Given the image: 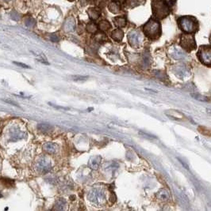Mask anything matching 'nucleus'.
I'll use <instances>...</instances> for the list:
<instances>
[{
    "mask_svg": "<svg viewBox=\"0 0 211 211\" xmlns=\"http://www.w3.org/2000/svg\"><path fill=\"white\" fill-rule=\"evenodd\" d=\"M52 128H53V127H52L50 124H48V123H40V124L37 125V129L42 132L50 131V130H52Z\"/></svg>",
    "mask_w": 211,
    "mask_h": 211,
    "instance_id": "nucleus-20",
    "label": "nucleus"
},
{
    "mask_svg": "<svg viewBox=\"0 0 211 211\" xmlns=\"http://www.w3.org/2000/svg\"><path fill=\"white\" fill-rule=\"evenodd\" d=\"M209 41H210V43H211V34H210V36H209Z\"/></svg>",
    "mask_w": 211,
    "mask_h": 211,
    "instance_id": "nucleus-30",
    "label": "nucleus"
},
{
    "mask_svg": "<svg viewBox=\"0 0 211 211\" xmlns=\"http://www.w3.org/2000/svg\"><path fill=\"white\" fill-rule=\"evenodd\" d=\"M75 25H76L75 20L73 18H67L65 22H64V29L66 32H70V31L74 30Z\"/></svg>",
    "mask_w": 211,
    "mask_h": 211,
    "instance_id": "nucleus-12",
    "label": "nucleus"
},
{
    "mask_svg": "<svg viewBox=\"0 0 211 211\" xmlns=\"http://www.w3.org/2000/svg\"><path fill=\"white\" fill-rule=\"evenodd\" d=\"M7 1H9V0H7Z\"/></svg>",
    "mask_w": 211,
    "mask_h": 211,
    "instance_id": "nucleus-33",
    "label": "nucleus"
},
{
    "mask_svg": "<svg viewBox=\"0 0 211 211\" xmlns=\"http://www.w3.org/2000/svg\"><path fill=\"white\" fill-rule=\"evenodd\" d=\"M14 64H16V65L19 66V67H23V68H30V67H29L28 65H26V64H21V63H18V62H14Z\"/></svg>",
    "mask_w": 211,
    "mask_h": 211,
    "instance_id": "nucleus-28",
    "label": "nucleus"
},
{
    "mask_svg": "<svg viewBox=\"0 0 211 211\" xmlns=\"http://www.w3.org/2000/svg\"><path fill=\"white\" fill-rule=\"evenodd\" d=\"M156 197H157V199H160V201L164 202V201L168 200V199L170 198V192H169L167 189H161V190L157 193Z\"/></svg>",
    "mask_w": 211,
    "mask_h": 211,
    "instance_id": "nucleus-11",
    "label": "nucleus"
},
{
    "mask_svg": "<svg viewBox=\"0 0 211 211\" xmlns=\"http://www.w3.org/2000/svg\"><path fill=\"white\" fill-rule=\"evenodd\" d=\"M99 28L100 29L101 31L105 32V31H107V30L110 29L111 28V25H110V23L108 21H107V20H103V21H100L99 24Z\"/></svg>",
    "mask_w": 211,
    "mask_h": 211,
    "instance_id": "nucleus-17",
    "label": "nucleus"
},
{
    "mask_svg": "<svg viewBox=\"0 0 211 211\" xmlns=\"http://www.w3.org/2000/svg\"><path fill=\"white\" fill-rule=\"evenodd\" d=\"M152 9L153 16L158 20L167 18L171 11L167 0H153L152 2Z\"/></svg>",
    "mask_w": 211,
    "mask_h": 211,
    "instance_id": "nucleus-3",
    "label": "nucleus"
},
{
    "mask_svg": "<svg viewBox=\"0 0 211 211\" xmlns=\"http://www.w3.org/2000/svg\"><path fill=\"white\" fill-rule=\"evenodd\" d=\"M173 56H174L176 59H181L184 56V54H183V53L180 50L176 49L174 51H173Z\"/></svg>",
    "mask_w": 211,
    "mask_h": 211,
    "instance_id": "nucleus-24",
    "label": "nucleus"
},
{
    "mask_svg": "<svg viewBox=\"0 0 211 211\" xmlns=\"http://www.w3.org/2000/svg\"><path fill=\"white\" fill-rule=\"evenodd\" d=\"M166 114L167 116H169V117H172V118L174 119H177V120H182L183 118V115L181 114L180 112L177 111H169V112H166Z\"/></svg>",
    "mask_w": 211,
    "mask_h": 211,
    "instance_id": "nucleus-18",
    "label": "nucleus"
},
{
    "mask_svg": "<svg viewBox=\"0 0 211 211\" xmlns=\"http://www.w3.org/2000/svg\"><path fill=\"white\" fill-rule=\"evenodd\" d=\"M50 40L53 42H58L59 41V38L58 37H57L56 35H51L50 36Z\"/></svg>",
    "mask_w": 211,
    "mask_h": 211,
    "instance_id": "nucleus-29",
    "label": "nucleus"
},
{
    "mask_svg": "<svg viewBox=\"0 0 211 211\" xmlns=\"http://www.w3.org/2000/svg\"><path fill=\"white\" fill-rule=\"evenodd\" d=\"M123 37H124L123 31L122 29H117L114 30L111 33L112 38L114 39L115 41H117V42H120L123 39Z\"/></svg>",
    "mask_w": 211,
    "mask_h": 211,
    "instance_id": "nucleus-13",
    "label": "nucleus"
},
{
    "mask_svg": "<svg viewBox=\"0 0 211 211\" xmlns=\"http://www.w3.org/2000/svg\"><path fill=\"white\" fill-rule=\"evenodd\" d=\"M87 76H81V75H74L71 76V79L74 80V81H84V80L87 79Z\"/></svg>",
    "mask_w": 211,
    "mask_h": 211,
    "instance_id": "nucleus-23",
    "label": "nucleus"
},
{
    "mask_svg": "<svg viewBox=\"0 0 211 211\" xmlns=\"http://www.w3.org/2000/svg\"><path fill=\"white\" fill-rule=\"evenodd\" d=\"M177 22L179 28L186 33H195L199 29V21L193 16L179 17Z\"/></svg>",
    "mask_w": 211,
    "mask_h": 211,
    "instance_id": "nucleus-2",
    "label": "nucleus"
},
{
    "mask_svg": "<svg viewBox=\"0 0 211 211\" xmlns=\"http://www.w3.org/2000/svg\"><path fill=\"white\" fill-rule=\"evenodd\" d=\"M37 170L43 173H48V171L50 170L51 169V163L48 160L45 158H42L41 160H38L37 162Z\"/></svg>",
    "mask_w": 211,
    "mask_h": 211,
    "instance_id": "nucleus-8",
    "label": "nucleus"
},
{
    "mask_svg": "<svg viewBox=\"0 0 211 211\" xmlns=\"http://www.w3.org/2000/svg\"><path fill=\"white\" fill-rule=\"evenodd\" d=\"M68 1H71V2H72V1H74V0H68Z\"/></svg>",
    "mask_w": 211,
    "mask_h": 211,
    "instance_id": "nucleus-31",
    "label": "nucleus"
},
{
    "mask_svg": "<svg viewBox=\"0 0 211 211\" xmlns=\"http://www.w3.org/2000/svg\"><path fill=\"white\" fill-rule=\"evenodd\" d=\"M179 44L185 51H188V52L197 48L195 36L192 33H184L181 34L180 39H179Z\"/></svg>",
    "mask_w": 211,
    "mask_h": 211,
    "instance_id": "nucleus-4",
    "label": "nucleus"
},
{
    "mask_svg": "<svg viewBox=\"0 0 211 211\" xmlns=\"http://www.w3.org/2000/svg\"><path fill=\"white\" fill-rule=\"evenodd\" d=\"M197 56L202 64L211 67V45H202L199 47Z\"/></svg>",
    "mask_w": 211,
    "mask_h": 211,
    "instance_id": "nucleus-5",
    "label": "nucleus"
},
{
    "mask_svg": "<svg viewBox=\"0 0 211 211\" xmlns=\"http://www.w3.org/2000/svg\"><path fill=\"white\" fill-rule=\"evenodd\" d=\"M11 18H12V19L17 21V20L19 19V15H18V14L17 12H15V11H13V12L11 13Z\"/></svg>",
    "mask_w": 211,
    "mask_h": 211,
    "instance_id": "nucleus-27",
    "label": "nucleus"
},
{
    "mask_svg": "<svg viewBox=\"0 0 211 211\" xmlns=\"http://www.w3.org/2000/svg\"><path fill=\"white\" fill-rule=\"evenodd\" d=\"M101 163V157L99 156H94L90 157L88 162V166L91 169H98Z\"/></svg>",
    "mask_w": 211,
    "mask_h": 211,
    "instance_id": "nucleus-9",
    "label": "nucleus"
},
{
    "mask_svg": "<svg viewBox=\"0 0 211 211\" xmlns=\"http://www.w3.org/2000/svg\"><path fill=\"white\" fill-rule=\"evenodd\" d=\"M57 145L55 143H47L43 146V150L46 153H50V154H53V153H55L57 150Z\"/></svg>",
    "mask_w": 211,
    "mask_h": 211,
    "instance_id": "nucleus-10",
    "label": "nucleus"
},
{
    "mask_svg": "<svg viewBox=\"0 0 211 211\" xmlns=\"http://www.w3.org/2000/svg\"><path fill=\"white\" fill-rule=\"evenodd\" d=\"M89 199L96 204H103L105 200L104 192L100 189H93L89 193Z\"/></svg>",
    "mask_w": 211,
    "mask_h": 211,
    "instance_id": "nucleus-7",
    "label": "nucleus"
},
{
    "mask_svg": "<svg viewBox=\"0 0 211 211\" xmlns=\"http://www.w3.org/2000/svg\"><path fill=\"white\" fill-rule=\"evenodd\" d=\"M128 41L133 48H138L142 42L141 34L136 30H133L128 34Z\"/></svg>",
    "mask_w": 211,
    "mask_h": 211,
    "instance_id": "nucleus-6",
    "label": "nucleus"
},
{
    "mask_svg": "<svg viewBox=\"0 0 211 211\" xmlns=\"http://www.w3.org/2000/svg\"><path fill=\"white\" fill-rule=\"evenodd\" d=\"M109 11L113 14H117L120 11V7L116 2H111L108 7Z\"/></svg>",
    "mask_w": 211,
    "mask_h": 211,
    "instance_id": "nucleus-19",
    "label": "nucleus"
},
{
    "mask_svg": "<svg viewBox=\"0 0 211 211\" xmlns=\"http://www.w3.org/2000/svg\"><path fill=\"white\" fill-rule=\"evenodd\" d=\"M66 205V201L64 199H60L57 201L55 205V209L58 210H62L64 209V206Z\"/></svg>",
    "mask_w": 211,
    "mask_h": 211,
    "instance_id": "nucleus-21",
    "label": "nucleus"
},
{
    "mask_svg": "<svg viewBox=\"0 0 211 211\" xmlns=\"http://www.w3.org/2000/svg\"><path fill=\"white\" fill-rule=\"evenodd\" d=\"M171 1H176V0H171Z\"/></svg>",
    "mask_w": 211,
    "mask_h": 211,
    "instance_id": "nucleus-32",
    "label": "nucleus"
},
{
    "mask_svg": "<svg viewBox=\"0 0 211 211\" xmlns=\"http://www.w3.org/2000/svg\"><path fill=\"white\" fill-rule=\"evenodd\" d=\"M87 32L90 33H95L98 30V26L93 22H90L89 24H87Z\"/></svg>",
    "mask_w": 211,
    "mask_h": 211,
    "instance_id": "nucleus-22",
    "label": "nucleus"
},
{
    "mask_svg": "<svg viewBox=\"0 0 211 211\" xmlns=\"http://www.w3.org/2000/svg\"><path fill=\"white\" fill-rule=\"evenodd\" d=\"M106 36H105V34L102 33H97L95 35V40L97 41H103L106 40Z\"/></svg>",
    "mask_w": 211,
    "mask_h": 211,
    "instance_id": "nucleus-26",
    "label": "nucleus"
},
{
    "mask_svg": "<svg viewBox=\"0 0 211 211\" xmlns=\"http://www.w3.org/2000/svg\"><path fill=\"white\" fill-rule=\"evenodd\" d=\"M114 22L116 26L119 27V28H122V27H125L126 25L127 21H126V18L124 17H117V18H114Z\"/></svg>",
    "mask_w": 211,
    "mask_h": 211,
    "instance_id": "nucleus-15",
    "label": "nucleus"
},
{
    "mask_svg": "<svg viewBox=\"0 0 211 211\" xmlns=\"http://www.w3.org/2000/svg\"><path fill=\"white\" fill-rule=\"evenodd\" d=\"M144 2H145V0H126V5L130 8L137 7L144 4Z\"/></svg>",
    "mask_w": 211,
    "mask_h": 211,
    "instance_id": "nucleus-14",
    "label": "nucleus"
},
{
    "mask_svg": "<svg viewBox=\"0 0 211 211\" xmlns=\"http://www.w3.org/2000/svg\"><path fill=\"white\" fill-rule=\"evenodd\" d=\"M88 15L92 20H97L100 17V12L95 8H90L87 11Z\"/></svg>",
    "mask_w": 211,
    "mask_h": 211,
    "instance_id": "nucleus-16",
    "label": "nucleus"
},
{
    "mask_svg": "<svg viewBox=\"0 0 211 211\" xmlns=\"http://www.w3.org/2000/svg\"><path fill=\"white\" fill-rule=\"evenodd\" d=\"M25 25H26V26L28 27H34L36 25V21L34 19V18H28V19H26V21H25Z\"/></svg>",
    "mask_w": 211,
    "mask_h": 211,
    "instance_id": "nucleus-25",
    "label": "nucleus"
},
{
    "mask_svg": "<svg viewBox=\"0 0 211 211\" xmlns=\"http://www.w3.org/2000/svg\"><path fill=\"white\" fill-rule=\"evenodd\" d=\"M142 30L146 37L151 41H156L161 36V24L156 18H150L143 25Z\"/></svg>",
    "mask_w": 211,
    "mask_h": 211,
    "instance_id": "nucleus-1",
    "label": "nucleus"
}]
</instances>
